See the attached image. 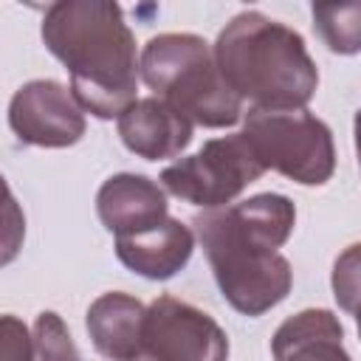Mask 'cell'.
Masks as SVG:
<instances>
[{
  "mask_svg": "<svg viewBox=\"0 0 361 361\" xmlns=\"http://www.w3.org/2000/svg\"><path fill=\"white\" fill-rule=\"evenodd\" d=\"M141 350L149 361H226V333L200 310L172 296H161L144 310Z\"/></svg>",
  "mask_w": 361,
  "mask_h": 361,
  "instance_id": "7",
  "label": "cell"
},
{
  "mask_svg": "<svg viewBox=\"0 0 361 361\" xmlns=\"http://www.w3.org/2000/svg\"><path fill=\"white\" fill-rule=\"evenodd\" d=\"M293 206L282 195H257L223 212L195 217L197 237L223 296L245 316H259L285 299L290 265L276 254L293 228Z\"/></svg>",
  "mask_w": 361,
  "mask_h": 361,
  "instance_id": "1",
  "label": "cell"
},
{
  "mask_svg": "<svg viewBox=\"0 0 361 361\" xmlns=\"http://www.w3.org/2000/svg\"><path fill=\"white\" fill-rule=\"evenodd\" d=\"M99 217L118 240L158 228L166 220V200L141 175H116L99 192Z\"/></svg>",
  "mask_w": 361,
  "mask_h": 361,
  "instance_id": "9",
  "label": "cell"
},
{
  "mask_svg": "<svg viewBox=\"0 0 361 361\" xmlns=\"http://www.w3.org/2000/svg\"><path fill=\"white\" fill-rule=\"evenodd\" d=\"M42 39L71 68L79 107L99 118L121 116L135 96V42L113 3H56Z\"/></svg>",
  "mask_w": 361,
  "mask_h": 361,
  "instance_id": "2",
  "label": "cell"
},
{
  "mask_svg": "<svg viewBox=\"0 0 361 361\" xmlns=\"http://www.w3.org/2000/svg\"><path fill=\"white\" fill-rule=\"evenodd\" d=\"M214 65L228 90L257 110H299L319 82L302 37L257 11L234 17L220 34Z\"/></svg>",
  "mask_w": 361,
  "mask_h": 361,
  "instance_id": "3",
  "label": "cell"
},
{
  "mask_svg": "<svg viewBox=\"0 0 361 361\" xmlns=\"http://www.w3.org/2000/svg\"><path fill=\"white\" fill-rule=\"evenodd\" d=\"M20 141L39 147H65L79 141L85 121L68 90L56 82H31L17 90L8 113Z\"/></svg>",
  "mask_w": 361,
  "mask_h": 361,
  "instance_id": "8",
  "label": "cell"
},
{
  "mask_svg": "<svg viewBox=\"0 0 361 361\" xmlns=\"http://www.w3.org/2000/svg\"><path fill=\"white\" fill-rule=\"evenodd\" d=\"M118 133L133 152L155 161L180 152L192 138V124L161 99H141L118 116Z\"/></svg>",
  "mask_w": 361,
  "mask_h": 361,
  "instance_id": "10",
  "label": "cell"
},
{
  "mask_svg": "<svg viewBox=\"0 0 361 361\" xmlns=\"http://www.w3.org/2000/svg\"><path fill=\"white\" fill-rule=\"evenodd\" d=\"M243 138L262 169L299 183H324L333 172L330 130L305 110H251Z\"/></svg>",
  "mask_w": 361,
  "mask_h": 361,
  "instance_id": "5",
  "label": "cell"
},
{
  "mask_svg": "<svg viewBox=\"0 0 361 361\" xmlns=\"http://www.w3.org/2000/svg\"><path fill=\"white\" fill-rule=\"evenodd\" d=\"M141 319L144 307L135 299L124 293H107L87 310V330L102 355L113 361H138L144 358Z\"/></svg>",
  "mask_w": 361,
  "mask_h": 361,
  "instance_id": "12",
  "label": "cell"
},
{
  "mask_svg": "<svg viewBox=\"0 0 361 361\" xmlns=\"http://www.w3.org/2000/svg\"><path fill=\"white\" fill-rule=\"evenodd\" d=\"M265 169L248 149L243 133L228 138H214L192 158H183L164 169V186L195 203V206H223L254 183Z\"/></svg>",
  "mask_w": 361,
  "mask_h": 361,
  "instance_id": "6",
  "label": "cell"
},
{
  "mask_svg": "<svg viewBox=\"0 0 361 361\" xmlns=\"http://www.w3.org/2000/svg\"><path fill=\"white\" fill-rule=\"evenodd\" d=\"M25 237V217L23 209L17 206L14 195L8 192L3 175H0V265L11 262L20 254Z\"/></svg>",
  "mask_w": 361,
  "mask_h": 361,
  "instance_id": "14",
  "label": "cell"
},
{
  "mask_svg": "<svg viewBox=\"0 0 361 361\" xmlns=\"http://www.w3.org/2000/svg\"><path fill=\"white\" fill-rule=\"evenodd\" d=\"M276 361H350L341 350V327L327 310H305L274 336Z\"/></svg>",
  "mask_w": 361,
  "mask_h": 361,
  "instance_id": "13",
  "label": "cell"
},
{
  "mask_svg": "<svg viewBox=\"0 0 361 361\" xmlns=\"http://www.w3.org/2000/svg\"><path fill=\"white\" fill-rule=\"evenodd\" d=\"M116 254L135 274L149 279H166L186 265L192 254V234L186 226L166 217L158 228L116 240Z\"/></svg>",
  "mask_w": 361,
  "mask_h": 361,
  "instance_id": "11",
  "label": "cell"
},
{
  "mask_svg": "<svg viewBox=\"0 0 361 361\" xmlns=\"http://www.w3.org/2000/svg\"><path fill=\"white\" fill-rule=\"evenodd\" d=\"M73 361H79V355H76V358H73Z\"/></svg>",
  "mask_w": 361,
  "mask_h": 361,
  "instance_id": "16",
  "label": "cell"
},
{
  "mask_svg": "<svg viewBox=\"0 0 361 361\" xmlns=\"http://www.w3.org/2000/svg\"><path fill=\"white\" fill-rule=\"evenodd\" d=\"M0 361H34L31 338L23 322L14 316L0 319Z\"/></svg>",
  "mask_w": 361,
  "mask_h": 361,
  "instance_id": "15",
  "label": "cell"
},
{
  "mask_svg": "<svg viewBox=\"0 0 361 361\" xmlns=\"http://www.w3.org/2000/svg\"><path fill=\"white\" fill-rule=\"evenodd\" d=\"M144 82L189 124L228 127L240 118V99L223 82L206 42L192 34H164L141 54Z\"/></svg>",
  "mask_w": 361,
  "mask_h": 361,
  "instance_id": "4",
  "label": "cell"
}]
</instances>
